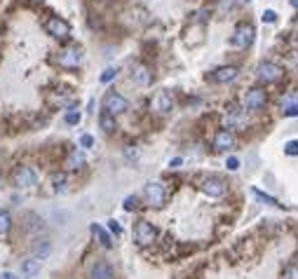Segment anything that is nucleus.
<instances>
[{
    "mask_svg": "<svg viewBox=\"0 0 298 279\" xmlns=\"http://www.w3.org/2000/svg\"><path fill=\"white\" fill-rule=\"evenodd\" d=\"M155 240H157V230L148 221H136L134 223V242L138 246H150Z\"/></svg>",
    "mask_w": 298,
    "mask_h": 279,
    "instance_id": "1",
    "label": "nucleus"
},
{
    "mask_svg": "<svg viewBox=\"0 0 298 279\" xmlns=\"http://www.w3.org/2000/svg\"><path fill=\"white\" fill-rule=\"evenodd\" d=\"M254 35L256 33H254V26H251V24H240L230 38V45L237 47V50H247V47H251V42H254Z\"/></svg>",
    "mask_w": 298,
    "mask_h": 279,
    "instance_id": "2",
    "label": "nucleus"
},
{
    "mask_svg": "<svg viewBox=\"0 0 298 279\" xmlns=\"http://www.w3.org/2000/svg\"><path fill=\"white\" fill-rule=\"evenodd\" d=\"M200 190L209 197H223L228 185H226V181L218 179V176H205V179L200 181Z\"/></svg>",
    "mask_w": 298,
    "mask_h": 279,
    "instance_id": "3",
    "label": "nucleus"
},
{
    "mask_svg": "<svg viewBox=\"0 0 298 279\" xmlns=\"http://www.w3.org/2000/svg\"><path fill=\"white\" fill-rule=\"evenodd\" d=\"M282 75H284L282 68L272 61H261L259 68H256V78H259L261 82H280Z\"/></svg>",
    "mask_w": 298,
    "mask_h": 279,
    "instance_id": "4",
    "label": "nucleus"
},
{
    "mask_svg": "<svg viewBox=\"0 0 298 279\" xmlns=\"http://www.w3.org/2000/svg\"><path fill=\"white\" fill-rule=\"evenodd\" d=\"M56 61H59V66H64V68H77L80 63H83V50H80L77 45L66 47V50L59 52Z\"/></svg>",
    "mask_w": 298,
    "mask_h": 279,
    "instance_id": "5",
    "label": "nucleus"
},
{
    "mask_svg": "<svg viewBox=\"0 0 298 279\" xmlns=\"http://www.w3.org/2000/svg\"><path fill=\"white\" fill-rule=\"evenodd\" d=\"M45 31L56 40H66L68 35H71V26H68V22H64V19H59V17L47 19V22H45Z\"/></svg>",
    "mask_w": 298,
    "mask_h": 279,
    "instance_id": "6",
    "label": "nucleus"
},
{
    "mask_svg": "<svg viewBox=\"0 0 298 279\" xmlns=\"http://www.w3.org/2000/svg\"><path fill=\"white\" fill-rule=\"evenodd\" d=\"M144 197L148 200V204L150 207H162L167 202V188L162 183H148L146 185V190H144Z\"/></svg>",
    "mask_w": 298,
    "mask_h": 279,
    "instance_id": "7",
    "label": "nucleus"
},
{
    "mask_svg": "<svg viewBox=\"0 0 298 279\" xmlns=\"http://www.w3.org/2000/svg\"><path fill=\"white\" fill-rule=\"evenodd\" d=\"M12 181H14V185L17 188H33L35 183H38V174H35L33 167H19L17 171H14V176H12Z\"/></svg>",
    "mask_w": 298,
    "mask_h": 279,
    "instance_id": "8",
    "label": "nucleus"
},
{
    "mask_svg": "<svg viewBox=\"0 0 298 279\" xmlns=\"http://www.w3.org/2000/svg\"><path fill=\"white\" fill-rule=\"evenodd\" d=\"M265 103H268V94L261 87H251L247 92V96H244V106L249 111H261V108H265Z\"/></svg>",
    "mask_w": 298,
    "mask_h": 279,
    "instance_id": "9",
    "label": "nucleus"
},
{
    "mask_svg": "<svg viewBox=\"0 0 298 279\" xmlns=\"http://www.w3.org/2000/svg\"><path fill=\"white\" fill-rule=\"evenodd\" d=\"M104 111L111 113V115H120V113L127 111V99L120 96L117 92H111V94H106V99H104Z\"/></svg>",
    "mask_w": 298,
    "mask_h": 279,
    "instance_id": "10",
    "label": "nucleus"
},
{
    "mask_svg": "<svg viewBox=\"0 0 298 279\" xmlns=\"http://www.w3.org/2000/svg\"><path fill=\"white\" fill-rule=\"evenodd\" d=\"M153 108L157 113H169L174 108V96H171L169 90H162L153 96Z\"/></svg>",
    "mask_w": 298,
    "mask_h": 279,
    "instance_id": "11",
    "label": "nucleus"
},
{
    "mask_svg": "<svg viewBox=\"0 0 298 279\" xmlns=\"http://www.w3.org/2000/svg\"><path fill=\"white\" fill-rule=\"evenodd\" d=\"M226 124L232 129H242L247 124V115H244L242 106H230L228 108V115H226Z\"/></svg>",
    "mask_w": 298,
    "mask_h": 279,
    "instance_id": "12",
    "label": "nucleus"
},
{
    "mask_svg": "<svg viewBox=\"0 0 298 279\" xmlns=\"http://www.w3.org/2000/svg\"><path fill=\"white\" fill-rule=\"evenodd\" d=\"M232 145H235V136H232V132H218V134L214 136V148L218 153H226V151H232Z\"/></svg>",
    "mask_w": 298,
    "mask_h": 279,
    "instance_id": "13",
    "label": "nucleus"
},
{
    "mask_svg": "<svg viewBox=\"0 0 298 279\" xmlns=\"http://www.w3.org/2000/svg\"><path fill=\"white\" fill-rule=\"evenodd\" d=\"M240 75V68L237 66H221L214 71V80L218 84H226V82H232V80Z\"/></svg>",
    "mask_w": 298,
    "mask_h": 279,
    "instance_id": "14",
    "label": "nucleus"
},
{
    "mask_svg": "<svg viewBox=\"0 0 298 279\" xmlns=\"http://www.w3.org/2000/svg\"><path fill=\"white\" fill-rule=\"evenodd\" d=\"M132 80L138 84V87H148L150 82H153V73H150V68L148 66H134V71H132Z\"/></svg>",
    "mask_w": 298,
    "mask_h": 279,
    "instance_id": "15",
    "label": "nucleus"
},
{
    "mask_svg": "<svg viewBox=\"0 0 298 279\" xmlns=\"http://www.w3.org/2000/svg\"><path fill=\"white\" fill-rule=\"evenodd\" d=\"M92 279H113V268L106 261H99L92 268Z\"/></svg>",
    "mask_w": 298,
    "mask_h": 279,
    "instance_id": "16",
    "label": "nucleus"
},
{
    "mask_svg": "<svg viewBox=\"0 0 298 279\" xmlns=\"http://www.w3.org/2000/svg\"><path fill=\"white\" fill-rule=\"evenodd\" d=\"M89 230H92V234H94V237H96V242H99L101 246H106V249H111V246H113V240H111V234L106 232V230L101 228V225L92 223V228H89Z\"/></svg>",
    "mask_w": 298,
    "mask_h": 279,
    "instance_id": "17",
    "label": "nucleus"
},
{
    "mask_svg": "<svg viewBox=\"0 0 298 279\" xmlns=\"http://www.w3.org/2000/svg\"><path fill=\"white\" fill-rule=\"evenodd\" d=\"M40 272V258H28V261H24L22 265V274L24 277H35V274Z\"/></svg>",
    "mask_w": 298,
    "mask_h": 279,
    "instance_id": "18",
    "label": "nucleus"
},
{
    "mask_svg": "<svg viewBox=\"0 0 298 279\" xmlns=\"http://www.w3.org/2000/svg\"><path fill=\"white\" fill-rule=\"evenodd\" d=\"M99 124H101V129H104V132H108V134H111V132H115V115H111V113H101L99 115Z\"/></svg>",
    "mask_w": 298,
    "mask_h": 279,
    "instance_id": "19",
    "label": "nucleus"
},
{
    "mask_svg": "<svg viewBox=\"0 0 298 279\" xmlns=\"http://www.w3.org/2000/svg\"><path fill=\"white\" fill-rule=\"evenodd\" d=\"M66 164H68V169H80L85 164V155L80 151H73L71 155H68V162Z\"/></svg>",
    "mask_w": 298,
    "mask_h": 279,
    "instance_id": "20",
    "label": "nucleus"
},
{
    "mask_svg": "<svg viewBox=\"0 0 298 279\" xmlns=\"http://www.w3.org/2000/svg\"><path fill=\"white\" fill-rule=\"evenodd\" d=\"M66 174H52V185H54V192H64L66 190Z\"/></svg>",
    "mask_w": 298,
    "mask_h": 279,
    "instance_id": "21",
    "label": "nucleus"
},
{
    "mask_svg": "<svg viewBox=\"0 0 298 279\" xmlns=\"http://www.w3.org/2000/svg\"><path fill=\"white\" fill-rule=\"evenodd\" d=\"M33 251H35V258H40V261H43V258L52 251V246H50V242H47V240H40V244H35Z\"/></svg>",
    "mask_w": 298,
    "mask_h": 279,
    "instance_id": "22",
    "label": "nucleus"
},
{
    "mask_svg": "<svg viewBox=\"0 0 298 279\" xmlns=\"http://www.w3.org/2000/svg\"><path fill=\"white\" fill-rule=\"evenodd\" d=\"M10 228H12V216L0 209V234H5Z\"/></svg>",
    "mask_w": 298,
    "mask_h": 279,
    "instance_id": "23",
    "label": "nucleus"
},
{
    "mask_svg": "<svg viewBox=\"0 0 298 279\" xmlns=\"http://www.w3.org/2000/svg\"><path fill=\"white\" fill-rule=\"evenodd\" d=\"M254 195H256V197H259V200H263V202H268V204H272V207H282V204H280V202H277V200H275V197H270V195H265L263 190H256V188H254Z\"/></svg>",
    "mask_w": 298,
    "mask_h": 279,
    "instance_id": "24",
    "label": "nucleus"
},
{
    "mask_svg": "<svg viewBox=\"0 0 298 279\" xmlns=\"http://www.w3.org/2000/svg\"><path fill=\"white\" fill-rule=\"evenodd\" d=\"M115 75H117V68H115V66H111V68H106V71L101 73V78H99V80L106 84V82H111V80L115 78Z\"/></svg>",
    "mask_w": 298,
    "mask_h": 279,
    "instance_id": "25",
    "label": "nucleus"
},
{
    "mask_svg": "<svg viewBox=\"0 0 298 279\" xmlns=\"http://www.w3.org/2000/svg\"><path fill=\"white\" fill-rule=\"evenodd\" d=\"M284 153H287V155H298V141H289V143L284 145Z\"/></svg>",
    "mask_w": 298,
    "mask_h": 279,
    "instance_id": "26",
    "label": "nucleus"
},
{
    "mask_svg": "<svg viewBox=\"0 0 298 279\" xmlns=\"http://www.w3.org/2000/svg\"><path fill=\"white\" fill-rule=\"evenodd\" d=\"M122 209H125V211H134V209H136V197H127V200L122 202Z\"/></svg>",
    "mask_w": 298,
    "mask_h": 279,
    "instance_id": "27",
    "label": "nucleus"
},
{
    "mask_svg": "<svg viewBox=\"0 0 298 279\" xmlns=\"http://www.w3.org/2000/svg\"><path fill=\"white\" fill-rule=\"evenodd\" d=\"M66 122L68 124H77V122H80V113H77V111L66 113Z\"/></svg>",
    "mask_w": 298,
    "mask_h": 279,
    "instance_id": "28",
    "label": "nucleus"
},
{
    "mask_svg": "<svg viewBox=\"0 0 298 279\" xmlns=\"http://www.w3.org/2000/svg\"><path fill=\"white\" fill-rule=\"evenodd\" d=\"M80 145H83V148H92V145H94V139H92L89 134H83V136H80Z\"/></svg>",
    "mask_w": 298,
    "mask_h": 279,
    "instance_id": "29",
    "label": "nucleus"
},
{
    "mask_svg": "<svg viewBox=\"0 0 298 279\" xmlns=\"http://www.w3.org/2000/svg\"><path fill=\"white\" fill-rule=\"evenodd\" d=\"M263 22H265V24L277 22V14H275V12H272V10H265V12H263Z\"/></svg>",
    "mask_w": 298,
    "mask_h": 279,
    "instance_id": "30",
    "label": "nucleus"
},
{
    "mask_svg": "<svg viewBox=\"0 0 298 279\" xmlns=\"http://www.w3.org/2000/svg\"><path fill=\"white\" fill-rule=\"evenodd\" d=\"M226 167L235 171V169H240V160H237V157H228V160H226Z\"/></svg>",
    "mask_w": 298,
    "mask_h": 279,
    "instance_id": "31",
    "label": "nucleus"
},
{
    "mask_svg": "<svg viewBox=\"0 0 298 279\" xmlns=\"http://www.w3.org/2000/svg\"><path fill=\"white\" fill-rule=\"evenodd\" d=\"M284 115H287V117H298V103H293V106H289L287 111H284Z\"/></svg>",
    "mask_w": 298,
    "mask_h": 279,
    "instance_id": "32",
    "label": "nucleus"
},
{
    "mask_svg": "<svg viewBox=\"0 0 298 279\" xmlns=\"http://www.w3.org/2000/svg\"><path fill=\"white\" fill-rule=\"evenodd\" d=\"M287 279H298V265H293L291 270L287 272Z\"/></svg>",
    "mask_w": 298,
    "mask_h": 279,
    "instance_id": "33",
    "label": "nucleus"
},
{
    "mask_svg": "<svg viewBox=\"0 0 298 279\" xmlns=\"http://www.w3.org/2000/svg\"><path fill=\"white\" fill-rule=\"evenodd\" d=\"M108 228H111L115 234H120V225H117V221H108Z\"/></svg>",
    "mask_w": 298,
    "mask_h": 279,
    "instance_id": "34",
    "label": "nucleus"
},
{
    "mask_svg": "<svg viewBox=\"0 0 298 279\" xmlns=\"http://www.w3.org/2000/svg\"><path fill=\"white\" fill-rule=\"evenodd\" d=\"M169 164H171V167H178V164H183V160H181V157H174Z\"/></svg>",
    "mask_w": 298,
    "mask_h": 279,
    "instance_id": "35",
    "label": "nucleus"
},
{
    "mask_svg": "<svg viewBox=\"0 0 298 279\" xmlns=\"http://www.w3.org/2000/svg\"><path fill=\"white\" fill-rule=\"evenodd\" d=\"M0 279H17V277H14L12 272H3V274H0Z\"/></svg>",
    "mask_w": 298,
    "mask_h": 279,
    "instance_id": "36",
    "label": "nucleus"
},
{
    "mask_svg": "<svg viewBox=\"0 0 298 279\" xmlns=\"http://www.w3.org/2000/svg\"><path fill=\"white\" fill-rule=\"evenodd\" d=\"M291 63H293V66H296V68H298V52H293V56H291Z\"/></svg>",
    "mask_w": 298,
    "mask_h": 279,
    "instance_id": "37",
    "label": "nucleus"
},
{
    "mask_svg": "<svg viewBox=\"0 0 298 279\" xmlns=\"http://www.w3.org/2000/svg\"><path fill=\"white\" fill-rule=\"evenodd\" d=\"M289 3H291V7H296V10H298V0H289Z\"/></svg>",
    "mask_w": 298,
    "mask_h": 279,
    "instance_id": "38",
    "label": "nucleus"
}]
</instances>
